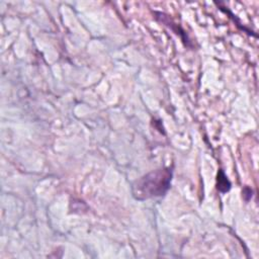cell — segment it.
Here are the masks:
<instances>
[{
  "mask_svg": "<svg viewBox=\"0 0 259 259\" xmlns=\"http://www.w3.org/2000/svg\"><path fill=\"white\" fill-rule=\"evenodd\" d=\"M172 169H157L144 175L133 184V194L139 200L163 196L170 188Z\"/></svg>",
  "mask_w": 259,
  "mask_h": 259,
  "instance_id": "6da1fadb",
  "label": "cell"
},
{
  "mask_svg": "<svg viewBox=\"0 0 259 259\" xmlns=\"http://www.w3.org/2000/svg\"><path fill=\"white\" fill-rule=\"evenodd\" d=\"M231 188V183L226 177L225 173L223 171H220L218 174V189L221 192H227Z\"/></svg>",
  "mask_w": 259,
  "mask_h": 259,
  "instance_id": "7a4b0ae2",
  "label": "cell"
}]
</instances>
